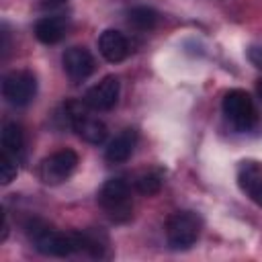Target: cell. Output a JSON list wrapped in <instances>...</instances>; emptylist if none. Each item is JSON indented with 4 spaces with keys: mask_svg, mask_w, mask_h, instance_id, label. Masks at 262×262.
<instances>
[{
    "mask_svg": "<svg viewBox=\"0 0 262 262\" xmlns=\"http://www.w3.org/2000/svg\"><path fill=\"white\" fill-rule=\"evenodd\" d=\"M96 201L102 207V211L106 213V217L113 219L115 223L127 221L133 213L131 188H129L127 180H123V178H108L100 186Z\"/></svg>",
    "mask_w": 262,
    "mask_h": 262,
    "instance_id": "obj_2",
    "label": "cell"
},
{
    "mask_svg": "<svg viewBox=\"0 0 262 262\" xmlns=\"http://www.w3.org/2000/svg\"><path fill=\"white\" fill-rule=\"evenodd\" d=\"M37 94V78L29 70H14L2 80V96L12 106H27Z\"/></svg>",
    "mask_w": 262,
    "mask_h": 262,
    "instance_id": "obj_6",
    "label": "cell"
},
{
    "mask_svg": "<svg viewBox=\"0 0 262 262\" xmlns=\"http://www.w3.org/2000/svg\"><path fill=\"white\" fill-rule=\"evenodd\" d=\"M248 57H250V61H252L256 68H262V47L252 45V47L248 49Z\"/></svg>",
    "mask_w": 262,
    "mask_h": 262,
    "instance_id": "obj_18",
    "label": "cell"
},
{
    "mask_svg": "<svg viewBox=\"0 0 262 262\" xmlns=\"http://www.w3.org/2000/svg\"><path fill=\"white\" fill-rule=\"evenodd\" d=\"M237 184L256 205L262 207V176H260V172H258V168L254 164H250V162L246 164L244 162V166L239 168Z\"/></svg>",
    "mask_w": 262,
    "mask_h": 262,
    "instance_id": "obj_13",
    "label": "cell"
},
{
    "mask_svg": "<svg viewBox=\"0 0 262 262\" xmlns=\"http://www.w3.org/2000/svg\"><path fill=\"white\" fill-rule=\"evenodd\" d=\"M16 172H18L16 158L6 154V151H2L0 154V182L2 184H10L16 178Z\"/></svg>",
    "mask_w": 262,
    "mask_h": 262,
    "instance_id": "obj_17",
    "label": "cell"
},
{
    "mask_svg": "<svg viewBox=\"0 0 262 262\" xmlns=\"http://www.w3.org/2000/svg\"><path fill=\"white\" fill-rule=\"evenodd\" d=\"M203 221L192 211H178L166 223V239L172 250H188L201 235Z\"/></svg>",
    "mask_w": 262,
    "mask_h": 262,
    "instance_id": "obj_4",
    "label": "cell"
},
{
    "mask_svg": "<svg viewBox=\"0 0 262 262\" xmlns=\"http://www.w3.org/2000/svg\"><path fill=\"white\" fill-rule=\"evenodd\" d=\"M135 145H137V131L131 129V127H127V129H123V131L106 145L104 158H106V162H111V164H123V162H127V160L131 158Z\"/></svg>",
    "mask_w": 262,
    "mask_h": 262,
    "instance_id": "obj_11",
    "label": "cell"
},
{
    "mask_svg": "<svg viewBox=\"0 0 262 262\" xmlns=\"http://www.w3.org/2000/svg\"><path fill=\"white\" fill-rule=\"evenodd\" d=\"M162 182H164L162 174H160L158 170H149V172H141V174L135 178L133 184H135V190H137L139 194H143V196H151V194L160 192Z\"/></svg>",
    "mask_w": 262,
    "mask_h": 262,
    "instance_id": "obj_16",
    "label": "cell"
},
{
    "mask_svg": "<svg viewBox=\"0 0 262 262\" xmlns=\"http://www.w3.org/2000/svg\"><path fill=\"white\" fill-rule=\"evenodd\" d=\"M23 145H25V135H23L20 125L6 123L2 127V151H6V154L16 158V154L23 151Z\"/></svg>",
    "mask_w": 262,
    "mask_h": 262,
    "instance_id": "obj_14",
    "label": "cell"
},
{
    "mask_svg": "<svg viewBox=\"0 0 262 262\" xmlns=\"http://www.w3.org/2000/svg\"><path fill=\"white\" fill-rule=\"evenodd\" d=\"M27 235L31 237L33 246L37 252L45 256H55V258H66L78 252L76 244V233H61L49 227L41 219H29L27 221Z\"/></svg>",
    "mask_w": 262,
    "mask_h": 262,
    "instance_id": "obj_1",
    "label": "cell"
},
{
    "mask_svg": "<svg viewBox=\"0 0 262 262\" xmlns=\"http://www.w3.org/2000/svg\"><path fill=\"white\" fill-rule=\"evenodd\" d=\"M66 119H68V125L88 143L92 145H100L104 143L106 135H108V129L106 125L98 119V117H92L88 113V106L82 102H76V100H70L66 106Z\"/></svg>",
    "mask_w": 262,
    "mask_h": 262,
    "instance_id": "obj_3",
    "label": "cell"
},
{
    "mask_svg": "<svg viewBox=\"0 0 262 262\" xmlns=\"http://www.w3.org/2000/svg\"><path fill=\"white\" fill-rule=\"evenodd\" d=\"M98 51H100V55H102L106 61L119 63V61H123V59L129 55L127 37H125L121 31L106 29V31H102L100 37H98Z\"/></svg>",
    "mask_w": 262,
    "mask_h": 262,
    "instance_id": "obj_10",
    "label": "cell"
},
{
    "mask_svg": "<svg viewBox=\"0 0 262 262\" xmlns=\"http://www.w3.org/2000/svg\"><path fill=\"white\" fill-rule=\"evenodd\" d=\"M127 20L137 31H151L158 25V12L149 6H135L127 12Z\"/></svg>",
    "mask_w": 262,
    "mask_h": 262,
    "instance_id": "obj_15",
    "label": "cell"
},
{
    "mask_svg": "<svg viewBox=\"0 0 262 262\" xmlns=\"http://www.w3.org/2000/svg\"><path fill=\"white\" fill-rule=\"evenodd\" d=\"M41 2H45V4H61L66 0H41Z\"/></svg>",
    "mask_w": 262,
    "mask_h": 262,
    "instance_id": "obj_19",
    "label": "cell"
},
{
    "mask_svg": "<svg viewBox=\"0 0 262 262\" xmlns=\"http://www.w3.org/2000/svg\"><path fill=\"white\" fill-rule=\"evenodd\" d=\"M78 166V154L74 149H59L47 156L39 164V178L45 184H61L72 176Z\"/></svg>",
    "mask_w": 262,
    "mask_h": 262,
    "instance_id": "obj_7",
    "label": "cell"
},
{
    "mask_svg": "<svg viewBox=\"0 0 262 262\" xmlns=\"http://www.w3.org/2000/svg\"><path fill=\"white\" fill-rule=\"evenodd\" d=\"M61 63H63V72L68 74V78L76 84L86 80L96 68L92 53L86 47H80V45L68 47L61 55Z\"/></svg>",
    "mask_w": 262,
    "mask_h": 262,
    "instance_id": "obj_9",
    "label": "cell"
},
{
    "mask_svg": "<svg viewBox=\"0 0 262 262\" xmlns=\"http://www.w3.org/2000/svg\"><path fill=\"white\" fill-rule=\"evenodd\" d=\"M68 23L63 16H43L35 23V37L45 45H55L66 37Z\"/></svg>",
    "mask_w": 262,
    "mask_h": 262,
    "instance_id": "obj_12",
    "label": "cell"
},
{
    "mask_svg": "<svg viewBox=\"0 0 262 262\" xmlns=\"http://www.w3.org/2000/svg\"><path fill=\"white\" fill-rule=\"evenodd\" d=\"M121 94V82L117 76H104L98 84L86 90L84 94V104L90 111H111L119 102Z\"/></svg>",
    "mask_w": 262,
    "mask_h": 262,
    "instance_id": "obj_8",
    "label": "cell"
},
{
    "mask_svg": "<svg viewBox=\"0 0 262 262\" xmlns=\"http://www.w3.org/2000/svg\"><path fill=\"white\" fill-rule=\"evenodd\" d=\"M221 108H223V115L227 117V121L237 131H250L258 123L254 100L250 98V94L246 90H239V88L227 90L223 96Z\"/></svg>",
    "mask_w": 262,
    "mask_h": 262,
    "instance_id": "obj_5",
    "label": "cell"
}]
</instances>
